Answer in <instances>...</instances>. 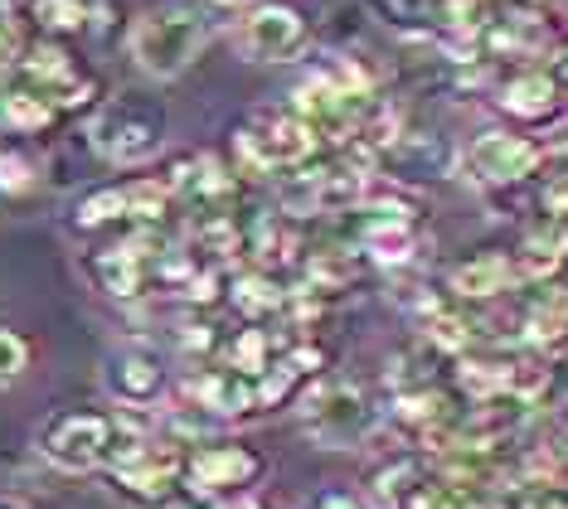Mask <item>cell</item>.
<instances>
[{
  "label": "cell",
  "mask_w": 568,
  "mask_h": 509,
  "mask_svg": "<svg viewBox=\"0 0 568 509\" xmlns=\"http://www.w3.org/2000/svg\"><path fill=\"white\" fill-rule=\"evenodd\" d=\"M296 423L321 451H351L365 447L369 432L379 427V408L351 378H316L312 388L296 394Z\"/></svg>",
  "instance_id": "1"
},
{
  "label": "cell",
  "mask_w": 568,
  "mask_h": 509,
  "mask_svg": "<svg viewBox=\"0 0 568 509\" xmlns=\"http://www.w3.org/2000/svg\"><path fill=\"white\" fill-rule=\"evenodd\" d=\"M500 108L520 122H545V116L559 112V78L545 69H525L515 73L506 88H500Z\"/></svg>",
  "instance_id": "11"
},
{
  "label": "cell",
  "mask_w": 568,
  "mask_h": 509,
  "mask_svg": "<svg viewBox=\"0 0 568 509\" xmlns=\"http://www.w3.org/2000/svg\"><path fill=\"white\" fill-rule=\"evenodd\" d=\"M267 364H273V345H267V335L248 325V330H239L229 339V369L243 374V378H263Z\"/></svg>",
  "instance_id": "18"
},
{
  "label": "cell",
  "mask_w": 568,
  "mask_h": 509,
  "mask_svg": "<svg viewBox=\"0 0 568 509\" xmlns=\"http://www.w3.org/2000/svg\"><path fill=\"white\" fill-rule=\"evenodd\" d=\"M156 509H229L219 495H204V490H195V486H175L165 500L156 505Z\"/></svg>",
  "instance_id": "26"
},
{
  "label": "cell",
  "mask_w": 568,
  "mask_h": 509,
  "mask_svg": "<svg viewBox=\"0 0 568 509\" xmlns=\"http://www.w3.org/2000/svg\"><path fill=\"white\" fill-rule=\"evenodd\" d=\"M545 161H549L545 141L515 136V132H481L467 146L471 175L486 180V185H520V180H529Z\"/></svg>",
  "instance_id": "7"
},
{
  "label": "cell",
  "mask_w": 568,
  "mask_h": 509,
  "mask_svg": "<svg viewBox=\"0 0 568 509\" xmlns=\"http://www.w3.org/2000/svg\"><path fill=\"white\" fill-rule=\"evenodd\" d=\"M447 509H515L500 486H476V490H447Z\"/></svg>",
  "instance_id": "24"
},
{
  "label": "cell",
  "mask_w": 568,
  "mask_h": 509,
  "mask_svg": "<svg viewBox=\"0 0 568 509\" xmlns=\"http://www.w3.org/2000/svg\"><path fill=\"white\" fill-rule=\"evenodd\" d=\"M108 394L122 403V408H156V403L171 394V374H165L161 355H151V349L141 345H126L118 355L108 359Z\"/></svg>",
  "instance_id": "8"
},
{
  "label": "cell",
  "mask_w": 568,
  "mask_h": 509,
  "mask_svg": "<svg viewBox=\"0 0 568 509\" xmlns=\"http://www.w3.org/2000/svg\"><path fill=\"white\" fill-rule=\"evenodd\" d=\"M520 339L529 349H554L568 339V292H545L520 320Z\"/></svg>",
  "instance_id": "13"
},
{
  "label": "cell",
  "mask_w": 568,
  "mask_h": 509,
  "mask_svg": "<svg viewBox=\"0 0 568 509\" xmlns=\"http://www.w3.org/2000/svg\"><path fill=\"white\" fill-rule=\"evenodd\" d=\"M165 204H171V185H165V180H141V185H126V214H132V218L156 224V218L165 214Z\"/></svg>",
  "instance_id": "21"
},
{
  "label": "cell",
  "mask_w": 568,
  "mask_h": 509,
  "mask_svg": "<svg viewBox=\"0 0 568 509\" xmlns=\"http://www.w3.org/2000/svg\"><path fill=\"white\" fill-rule=\"evenodd\" d=\"M93 146L112 165H136L161 146V116L136 112V108H108L93 122Z\"/></svg>",
  "instance_id": "9"
},
{
  "label": "cell",
  "mask_w": 568,
  "mask_h": 509,
  "mask_svg": "<svg viewBox=\"0 0 568 509\" xmlns=\"http://www.w3.org/2000/svg\"><path fill=\"white\" fill-rule=\"evenodd\" d=\"M219 6H253V0H219Z\"/></svg>",
  "instance_id": "29"
},
{
  "label": "cell",
  "mask_w": 568,
  "mask_h": 509,
  "mask_svg": "<svg viewBox=\"0 0 568 509\" xmlns=\"http://www.w3.org/2000/svg\"><path fill=\"white\" fill-rule=\"evenodd\" d=\"M112 480L146 505H161L180 480H185V447L180 441H156V437H118L108 456Z\"/></svg>",
  "instance_id": "4"
},
{
  "label": "cell",
  "mask_w": 568,
  "mask_h": 509,
  "mask_svg": "<svg viewBox=\"0 0 568 509\" xmlns=\"http://www.w3.org/2000/svg\"><path fill=\"white\" fill-rule=\"evenodd\" d=\"M568 263V218H554L539 233H529L515 267H520V282H549L559 277Z\"/></svg>",
  "instance_id": "12"
},
{
  "label": "cell",
  "mask_w": 568,
  "mask_h": 509,
  "mask_svg": "<svg viewBox=\"0 0 568 509\" xmlns=\"http://www.w3.org/2000/svg\"><path fill=\"white\" fill-rule=\"evenodd\" d=\"M132 59L151 78H180L210 44V24L190 6H161L132 24Z\"/></svg>",
  "instance_id": "2"
},
{
  "label": "cell",
  "mask_w": 568,
  "mask_h": 509,
  "mask_svg": "<svg viewBox=\"0 0 568 509\" xmlns=\"http://www.w3.org/2000/svg\"><path fill=\"white\" fill-rule=\"evenodd\" d=\"M525 6H535V10H539V6H549V0H525Z\"/></svg>",
  "instance_id": "31"
},
{
  "label": "cell",
  "mask_w": 568,
  "mask_h": 509,
  "mask_svg": "<svg viewBox=\"0 0 568 509\" xmlns=\"http://www.w3.org/2000/svg\"><path fill=\"white\" fill-rule=\"evenodd\" d=\"M243 509H282V505H243Z\"/></svg>",
  "instance_id": "30"
},
{
  "label": "cell",
  "mask_w": 568,
  "mask_h": 509,
  "mask_svg": "<svg viewBox=\"0 0 568 509\" xmlns=\"http://www.w3.org/2000/svg\"><path fill=\"white\" fill-rule=\"evenodd\" d=\"M559 78H564V83H568V54H564V63H559Z\"/></svg>",
  "instance_id": "28"
},
{
  "label": "cell",
  "mask_w": 568,
  "mask_h": 509,
  "mask_svg": "<svg viewBox=\"0 0 568 509\" xmlns=\"http://www.w3.org/2000/svg\"><path fill=\"white\" fill-rule=\"evenodd\" d=\"M34 20L44 24V30H83L88 20V6L83 0H34Z\"/></svg>",
  "instance_id": "22"
},
{
  "label": "cell",
  "mask_w": 568,
  "mask_h": 509,
  "mask_svg": "<svg viewBox=\"0 0 568 509\" xmlns=\"http://www.w3.org/2000/svg\"><path fill=\"white\" fill-rule=\"evenodd\" d=\"M423 335H428V345L447 349V355H467L471 339H476L471 320L467 316H452L447 306H433L428 316H423Z\"/></svg>",
  "instance_id": "17"
},
{
  "label": "cell",
  "mask_w": 568,
  "mask_h": 509,
  "mask_svg": "<svg viewBox=\"0 0 568 509\" xmlns=\"http://www.w3.org/2000/svg\"><path fill=\"white\" fill-rule=\"evenodd\" d=\"M0 509H20V505H0Z\"/></svg>",
  "instance_id": "32"
},
{
  "label": "cell",
  "mask_w": 568,
  "mask_h": 509,
  "mask_svg": "<svg viewBox=\"0 0 568 509\" xmlns=\"http://www.w3.org/2000/svg\"><path fill=\"white\" fill-rule=\"evenodd\" d=\"M234 44L243 59L287 63L306 49V16L296 6H282V0H257L248 16L239 20Z\"/></svg>",
  "instance_id": "5"
},
{
  "label": "cell",
  "mask_w": 568,
  "mask_h": 509,
  "mask_svg": "<svg viewBox=\"0 0 568 509\" xmlns=\"http://www.w3.org/2000/svg\"><path fill=\"white\" fill-rule=\"evenodd\" d=\"M243 316L257 320V316H273V311L287 302V292L267 277V272H243V277H234V296H229Z\"/></svg>",
  "instance_id": "16"
},
{
  "label": "cell",
  "mask_w": 568,
  "mask_h": 509,
  "mask_svg": "<svg viewBox=\"0 0 568 509\" xmlns=\"http://www.w3.org/2000/svg\"><path fill=\"white\" fill-rule=\"evenodd\" d=\"M98 282L108 296H136L141 292V253L136 243H122V247H108V253H98Z\"/></svg>",
  "instance_id": "14"
},
{
  "label": "cell",
  "mask_w": 568,
  "mask_h": 509,
  "mask_svg": "<svg viewBox=\"0 0 568 509\" xmlns=\"http://www.w3.org/2000/svg\"><path fill=\"white\" fill-rule=\"evenodd\" d=\"M0 122L10 132H44L54 122V102H49L40 88H20V93H6L0 98Z\"/></svg>",
  "instance_id": "15"
},
{
  "label": "cell",
  "mask_w": 568,
  "mask_h": 509,
  "mask_svg": "<svg viewBox=\"0 0 568 509\" xmlns=\"http://www.w3.org/2000/svg\"><path fill=\"white\" fill-rule=\"evenodd\" d=\"M302 509H374V500L365 490H355V486H321V490H312L306 495V505Z\"/></svg>",
  "instance_id": "23"
},
{
  "label": "cell",
  "mask_w": 568,
  "mask_h": 509,
  "mask_svg": "<svg viewBox=\"0 0 568 509\" xmlns=\"http://www.w3.org/2000/svg\"><path fill=\"white\" fill-rule=\"evenodd\" d=\"M118 218H132L126 214V190H98L79 204V224L83 228H102V224H118Z\"/></svg>",
  "instance_id": "20"
},
{
  "label": "cell",
  "mask_w": 568,
  "mask_h": 509,
  "mask_svg": "<svg viewBox=\"0 0 568 509\" xmlns=\"http://www.w3.org/2000/svg\"><path fill=\"white\" fill-rule=\"evenodd\" d=\"M515 282H520V267L510 253H471L447 272V292L457 302H496L515 292Z\"/></svg>",
  "instance_id": "10"
},
{
  "label": "cell",
  "mask_w": 568,
  "mask_h": 509,
  "mask_svg": "<svg viewBox=\"0 0 568 509\" xmlns=\"http://www.w3.org/2000/svg\"><path fill=\"white\" fill-rule=\"evenodd\" d=\"M34 185V165L20 151H0V190L6 194H24Z\"/></svg>",
  "instance_id": "25"
},
{
  "label": "cell",
  "mask_w": 568,
  "mask_h": 509,
  "mask_svg": "<svg viewBox=\"0 0 568 509\" xmlns=\"http://www.w3.org/2000/svg\"><path fill=\"white\" fill-rule=\"evenodd\" d=\"M118 417L112 413H98V408H69V413H54L49 423L40 427V451L59 471H98L108 466L112 447H118Z\"/></svg>",
  "instance_id": "3"
},
{
  "label": "cell",
  "mask_w": 568,
  "mask_h": 509,
  "mask_svg": "<svg viewBox=\"0 0 568 509\" xmlns=\"http://www.w3.org/2000/svg\"><path fill=\"white\" fill-rule=\"evenodd\" d=\"M525 509H568L564 500H559V495H554L549 486L545 490H539V495H529V500H525Z\"/></svg>",
  "instance_id": "27"
},
{
  "label": "cell",
  "mask_w": 568,
  "mask_h": 509,
  "mask_svg": "<svg viewBox=\"0 0 568 509\" xmlns=\"http://www.w3.org/2000/svg\"><path fill=\"white\" fill-rule=\"evenodd\" d=\"M267 461L243 441H200L195 451H185V486L204 495H243L263 480Z\"/></svg>",
  "instance_id": "6"
},
{
  "label": "cell",
  "mask_w": 568,
  "mask_h": 509,
  "mask_svg": "<svg viewBox=\"0 0 568 509\" xmlns=\"http://www.w3.org/2000/svg\"><path fill=\"white\" fill-rule=\"evenodd\" d=\"M34 364V345L24 339L20 330H10V325H0V388L20 384L24 374H30Z\"/></svg>",
  "instance_id": "19"
}]
</instances>
